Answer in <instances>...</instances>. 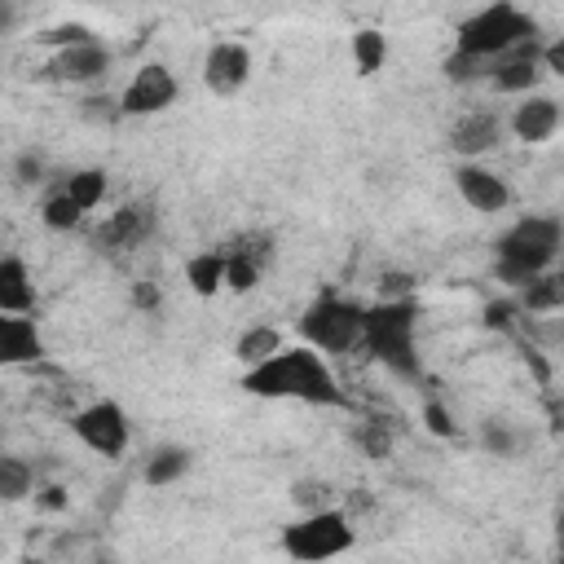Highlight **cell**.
Returning <instances> with one entry per match:
<instances>
[{"label":"cell","instance_id":"30","mask_svg":"<svg viewBox=\"0 0 564 564\" xmlns=\"http://www.w3.org/2000/svg\"><path fill=\"white\" fill-rule=\"evenodd\" d=\"M84 40H97L88 26H79V22H66V26H53V31H44L40 35V44H53V48H66V44H84Z\"/></svg>","mask_w":564,"mask_h":564},{"label":"cell","instance_id":"13","mask_svg":"<svg viewBox=\"0 0 564 564\" xmlns=\"http://www.w3.org/2000/svg\"><path fill=\"white\" fill-rule=\"evenodd\" d=\"M555 128H560V101L555 97H542V93H529L516 106V115H511V132L524 145H542Z\"/></svg>","mask_w":564,"mask_h":564},{"label":"cell","instance_id":"1","mask_svg":"<svg viewBox=\"0 0 564 564\" xmlns=\"http://www.w3.org/2000/svg\"><path fill=\"white\" fill-rule=\"evenodd\" d=\"M242 388L256 397H291V401H308V405H348V392L330 375L326 357L308 344L304 348H278L273 357L247 366Z\"/></svg>","mask_w":564,"mask_h":564},{"label":"cell","instance_id":"11","mask_svg":"<svg viewBox=\"0 0 564 564\" xmlns=\"http://www.w3.org/2000/svg\"><path fill=\"white\" fill-rule=\"evenodd\" d=\"M110 70V53L101 40H84V44H66L53 62H48V75L62 79V84H93Z\"/></svg>","mask_w":564,"mask_h":564},{"label":"cell","instance_id":"24","mask_svg":"<svg viewBox=\"0 0 564 564\" xmlns=\"http://www.w3.org/2000/svg\"><path fill=\"white\" fill-rule=\"evenodd\" d=\"M31 494V467L13 454H0V502H18Z\"/></svg>","mask_w":564,"mask_h":564},{"label":"cell","instance_id":"7","mask_svg":"<svg viewBox=\"0 0 564 564\" xmlns=\"http://www.w3.org/2000/svg\"><path fill=\"white\" fill-rule=\"evenodd\" d=\"M70 427H75V436L93 449V454H101V458H119L123 449H128V414L115 405V401H93L88 410H79L75 419H70Z\"/></svg>","mask_w":564,"mask_h":564},{"label":"cell","instance_id":"5","mask_svg":"<svg viewBox=\"0 0 564 564\" xmlns=\"http://www.w3.org/2000/svg\"><path fill=\"white\" fill-rule=\"evenodd\" d=\"M361 313H366L361 304H348L339 295H322L304 308L300 335L317 352H352L361 344Z\"/></svg>","mask_w":564,"mask_h":564},{"label":"cell","instance_id":"2","mask_svg":"<svg viewBox=\"0 0 564 564\" xmlns=\"http://www.w3.org/2000/svg\"><path fill=\"white\" fill-rule=\"evenodd\" d=\"M560 238H564V229H560L555 216H524V220H516L498 238V247H494V278L520 291L529 278H538V273H546L555 264Z\"/></svg>","mask_w":564,"mask_h":564},{"label":"cell","instance_id":"28","mask_svg":"<svg viewBox=\"0 0 564 564\" xmlns=\"http://www.w3.org/2000/svg\"><path fill=\"white\" fill-rule=\"evenodd\" d=\"M357 445H361L370 458H388V454H392V432H388V423H383V419H370V423L357 432Z\"/></svg>","mask_w":564,"mask_h":564},{"label":"cell","instance_id":"25","mask_svg":"<svg viewBox=\"0 0 564 564\" xmlns=\"http://www.w3.org/2000/svg\"><path fill=\"white\" fill-rule=\"evenodd\" d=\"M291 502L300 511H322V507H335V489L326 480H317V476H300L291 485Z\"/></svg>","mask_w":564,"mask_h":564},{"label":"cell","instance_id":"3","mask_svg":"<svg viewBox=\"0 0 564 564\" xmlns=\"http://www.w3.org/2000/svg\"><path fill=\"white\" fill-rule=\"evenodd\" d=\"M414 322H419V304H414L410 295H401V300H379L375 308L361 313V348L375 352L392 375L419 379Z\"/></svg>","mask_w":564,"mask_h":564},{"label":"cell","instance_id":"16","mask_svg":"<svg viewBox=\"0 0 564 564\" xmlns=\"http://www.w3.org/2000/svg\"><path fill=\"white\" fill-rule=\"evenodd\" d=\"M44 352L40 330L26 313H0V366H22Z\"/></svg>","mask_w":564,"mask_h":564},{"label":"cell","instance_id":"17","mask_svg":"<svg viewBox=\"0 0 564 564\" xmlns=\"http://www.w3.org/2000/svg\"><path fill=\"white\" fill-rule=\"evenodd\" d=\"M35 308V291H31V273L18 256H0V313H31Z\"/></svg>","mask_w":564,"mask_h":564},{"label":"cell","instance_id":"19","mask_svg":"<svg viewBox=\"0 0 564 564\" xmlns=\"http://www.w3.org/2000/svg\"><path fill=\"white\" fill-rule=\"evenodd\" d=\"M185 282L194 295H216L225 286V251H198L185 260Z\"/></svg>","mask_w":564,"mask_h":564},{"label":"cell","instance_id":"15","mask_svg":"<svg viewBox=\"0 0 564 564\" xmlns=\"http://www.w3.org/2000/svg\"><path fill=\"white\" fill-rule=\"evenodd\" d=\"M454 181H458V194H463L476 212H502V207L511 203L507 181H502V176H494V172H489V167H480V163H463V167L454 172Z\"/></svg>","mask_w":564,"mask_h":564},{"label":"cell","instance_id":"38","mask_svg":"<svg viewBox=\"0 0 564 564\" xmlns=\"http://www.w3.org/2000/svg\"><path fill=\"white\" fill-rule=\"evenodd\" d=\"M35 507H44V511H62V507H66V489H57V485L40 489V494H35Z\"/></svg>","mask_w":564,"mask_h":564},{"label":"cell","instance_id":"37","mask_svg":"<svg viewBox=\"0 0 564 564\" xmlns=\"http://www.w3.org/2000/svg\"><path fill=\"white\" fill-rule=\"evenodd\" d=\"M538 62H542L551 75H564V44H560V40H555V44H546V48L538 53Z\"/></svg>","mask_w":564,"mask_h":564},{"label":"cell","instance_id":"23","mask_svg":"<svg viewBox=\"0 0 564 564\" xmlns=\"http://www.w3.org/2000/svg\"><path fill=\"white\" fill-rule=\"evenodd\" d=\"M383 57H388V35H383V31L366 26V31L352 35V62H357L361 75H375V70L383 66Z\"/></svg>","mask_w":564,"mask_h":564},{"label":"cell","instance_id":"36","mask_svg":"<svg viewBox=\"0 0 564 564\" xmlns=\"http://www.w3.org/2000/svg\"><path fill=\"white\" fill-rule=\"evenodd\" d=\"M132 304L145 308V313H154L159 308V286L154 282H132Z\"/></svg>","mask_w":564,"mask_h":564},{"label":"cell","instance_id":"35","mask_svg":"<svg viewBox=\"0 0 564 564\" xmlns=\"http://www.w3.org/2000/svg\"><path fill=\"white\" fill-rule=\"evenodd\" d=\"M410 291H414V278H410V273H388L383 286H379V300H401V295H410Z\"/></svg>","mask_w":564,"mask_h":564},{"label":"cell","instance_id":"12","mask_svg":"<svg viewBox=\"0 0 564 564\" xmlns=\"http://www.w3.org/2000/svg\"><path fill=\"white\" fill-rule=\"evenodd\" d=\"M269 256H273L269 234L238 238V242L225 251V286H229V291H251V286L260 282V269H264Z\"/></svg>","mask_w":564,"mask_h":564},{"label":"cell","instance_id":"22","mask_svg":"<svg viewBox=\"0 0 564 564\" xmlns=\"http://www.w3.org/2000/svg\"><path fill=\"white\" fill-rule=\"evenodd\" d=\"M278 348H282V335H278L273 326H251V330H242L238 344H234V352H238L242 366H256V361L273 357Z\"/></svg>","mask_w":564,"mask_h":564},{"label":"cell","instance_id":"14","mask_svg":"<svg viewBox=\"0 0 564 564\" xmlns=\"http://www.w3.org/2000/svg\"><path fill=\"white\" fill-rule=\"evenodd\" d=\"M502 141V119L494 110H476V115H463L449 132V150L463 154V159H476V154H489L494 145Z\"/></svg>","mask_w":564,"mask_h":564},{"label":"cell","instance_id":"9","mask_svg":"<svg viewBox=\"0 0 564 564\" xmlns=\"http://www.w3.org/2000/svg\"><path fill=\"white\" fill-rule=\"evenodd\" d=\"M247 79H251V53H247V44H234V40L212 44V53L203 62V84L216 97H234L238 88H247Z\"/></svg>","mask_w":564,"mask_h":564},{"label":"cell","instance_id":"34","mask_svg":"<svg viewBox=\"0 0 564 564\" xmlns=\"http://www.w3.org/2000/svg\"><path fill=\"white\" fill-rule=\"evenodd\" d=\"M13 172H18L22 185H40V181H44V159H40L35 150H26V154H18V167H13Z\"/></svg>","mask_w":564,"mask_h":564},{"label":"cell","instance_id":"29","mask_svg":"<svg viewBox=\"0 0 564 564\" xmlns=\"http://www.w3.org/2000/svg\"><path fill=\"white\" fill-rule=\"evenodd\" d=\"M79 115L93 119V123H115L123 110H119V97H84L79 101Z\"/></svg>","mask_w":564,"mask_h":564},{"label":"cell","instance_id":"40","mask_svg":"<svg viewBox=\"0 0 564 564\" xmlns=\"http://www.w3.org/2000/svg\"><path fill=\"white\" fill-rule=\"evenodd\" d=\"M13 22H18L13 0H0V35H4V31H13Z\"/></svg>","mask_w":564,"mask_h":564},{"label":"cell","instance_id":"8","mask_svg":"<svg viewBox=\"0 0 564 564\" xmlns=\"http://www.w3.org/2000/svg\"><path fill=\"white\" fill-rule=\"evenodd\" d=\"M172 101H176V75L163 62H145L128 79V88L119 93V110L123 115H159Z\"/></svg>","mask_w":564,"mask_h":564},{"label":"cell","instance_id":"10","mask_svg":"<svg viewBox=\"0 0 564 564\" xmlns=\"http://www.w3.org/2000/svg\"><path fill=\"white\" fill-rule=\"evenodd\" d=\"M150 234H154V207H150V203H128V207H119V212L106 216V225L97 229L93 242H97L101 251H132V247H141Z\"/></svg>","mask_w":564,"mask_h":564},{"label":"cell","instance_id":"4","mask_svg":"<svg viewBox=\"0 0 564 564\" xmlns=\"http://www.w3.org/2000/svg\"><path fill=\"white\" fill-rule=\"evenodd\" d=\"M520 40H538V22L529 13H520L516 4H507V0H494L480 13H471L467 22H458V48L476 53V57H489V62L498 53H507L511 44H520Z\"/></svg>","mask_w":564,"mask_h":564},{"label":"cell","instance_id":"39","mask_svg":"<svg viewBox=\"0 0 564 564\" xmlns=\"http://www.w3.org/2000/svg\"><path fill=\"white\" fill-rule=\"evenodd\" d=\"M524 361H529V370L538 375V383L546 388V383H551V366L542 361V352H538V348H524Z\"/></svg>","mask_w":564,"mask_h":564},{"label":"cell","instance_id":"20","mask_svg":"<svg viewBox=\"0 0 564 564\" xmlns=\"http://www.w3.org/2000/svg\"><path fill=\"white\" fill-rule=\"evenodd\" d=\"M185 471H189V449H181V445H163L145 458V485H154V489L176 485Z\"/></svg>","mask_w":564,"mask_h":564},{"label":"cell","instance_id":"33","mask_svg":"<svg viewBox=\"0 0 564 564\" xmlns=\"http://www.w3.org/2000/svg\"><path fill=\"white\" fill-rule=\"evenodd\" d=\"M480 441H485V449H494V454H502V458L516 454V436H511L502 423H485V427H480Z\"/></svg>","mask_w":564,"mask_h":564},{"label":"cell","instance_id":"6","mask_svg":"<svg viewBox=\"0 0 564 564\" xmlns=\"http://www.w3.org/2000/svg\"><path fill=\"white\" fill-rule=\"evenodd\" d=\"M348 546H352V524L339 507L304 511V520L282 529V551L291 560H330V555H344Z\"/></svg>","mask_w":564,"mask_h":564},{"label":"cell","instance_id":"26","mask_svg":"<svg viewBox=\"0 0 564 564\" xmlns=\"http://www.w3.org/2000/svg\"><path fill=\"white\" fill-rule=\"evenodd\" d=\"M40 216H44V225H48V229H75L84 212H79V207H75V203H70V198H66L62 189H53V194L44 198Z\"/></svg>","mask_w":564,"mask_h":564},{"label":"cell","instance_id":"18","mask_svg":"<svg viewBox=\"0 0 564 564\" xmlns=\"http://www.w3.org/2000/svg\"><path fill=\"white\" fill-rule=\"evenodd\" d=\"M520 313H560L564 308V278L560 273H538L520 286Z\"/></svg>","mask_w":564,"mask_h":564},{"label":"cell","instance_id":"21","mask_svg":"<svg viewBox=\"0 0 564 564\" xmlns=\"http://www.w3.org/2000/svg\"><path fill=\"white\" fill-rule=\"evenodd\" d=\"M62 194H66L79 212H93V207L106 198V172H101V167L70 172V176H66V185H62Z\"/></svg>","mask_w":564,"mask_h":564},{"label":"cell","instance_id":"32","mask_svg":"<svg viewBox=\"0 0 564 564\" xmlns=\"http://www.w3.org/2000/svg\"><path fill=\"white\" fill-rule=\"evenodd\" d=\"M516 317H520L516 300H498V304L485 308V326H494V330H516Z\"/></svg>","mask_w":564,"mask_h":564},{"label":"cell","instance_id":"27","mask_svg":"<svg viewBox=\"0 0 564 564\" xmlns=\"http://www.w3.org/2000/svg\"><path fill=\"white\" fill-rule=\"evenodd\" d=\"M485 70H489V57H476V53H463V48H454L445 57V79H454V84H471Z\"/></svg>","mask_w":564,"mask_h":564},{"label":"cell","instance_id":"31","mask_svg":"<svg viewBox=\"0 0 564 564\" xmlns=\"http://www.w3.org/2000/svg\"><path fill=\"white\" fill-rule=\"evenodd\" d=\"M423 427L432 432V436H454V419H449V410L432 397V401H423Z\"/></svg>","mask_w":564,"mask_h":564}]
</instances>
